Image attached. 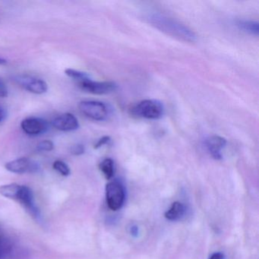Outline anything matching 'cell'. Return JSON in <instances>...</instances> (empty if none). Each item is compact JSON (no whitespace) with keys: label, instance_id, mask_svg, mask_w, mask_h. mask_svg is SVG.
Segmentation results:
<instances>
[{"label":"cell","instance_id":"e0dca14e","mask_svg":"<svg viewBox=\"0 0 259 259\" xmlns=\"http://www.w3.org/2000/svg\"><path fill=\"white\" fill-rule=\"evenodd\" d=\"M53 167L55 170H57V172H60L61 175L64 176V177H68V176L70 175V168L65 162L62 161V160H56L53 164Z\"/></svg>","mask_w":259,"mask_h":259},{"label":"cell","instance_id":"3957f363","mask_svg":"<svg viewBox=\"0 0 259 259\" xmlns=\"http://www.w3.org/2000/svg\"><path fill=\"white\" fill-rule=\"evenodd\" d=\"M78 108L86 117L95 121L106 120L110 113L107 104L101 101H81L78 104Z\"/></svg>","mask_w":259,"mask_h":259},{"label":"cell","instance_id":"9a60e30c","mask_svg":"<svg viewBox=\"0 0 259 259\" xmlns=\"http://www.w3.org/2000/svg\"><path fill=\"white\" fill-rule=\"evenodd\" d=\"M65 74L69 78L75 79L78 82L84 81V80L89 79L90 78V75L86 72H81V71L75 70L72 69H66L65 70Z\"/></svg>","mask_w":259,"mask_h":259},{"label":"cell","instance_id":"7402d4cb","mask_svg":"<svg viewBox=\"0 0 259 259\" xmlns=\"http://www.w3.org/2000/svg\"><path fill=\"white\" fill-rule=\"evenodd\" d=\"M208 259H224V254L221 252H215L212 254Z\"/></svg>","mask_w":259,"mask_h":259},{"label":"cell","instance_id":"9c48e42d","mask_svg":"<svg viewBox=\"0 0 259 259\" xmlns=\"http://www.w3.org/2000/svg\"><path fill=\"white\" fill-rule=\"evenodd\" d=\"M6 169L14 174L36 172L40 169L38 163L28 157H21L6 163Z\"/></svg>","mask_w":259,"mask_h":259},{"label":"cell","instance_id":"5bb4252c","mask_svg":"<svg viewBox=\"0 0 259 259\" xmlns=\"http://www.w3.org/2000/svg\"><path fill=\"white\" fill-rule=\"evenodd\" d=\"M100 169L107 180L113 178L115 172L114 162L112 159L107 158L103 160L99 165Z\"/></svg>","mask_w":259,"mask_h":259},{"label":"cell","instance_id":"2e32d148","mask_svg":"<svg viewBox=\"0 0 259 259\" xmlns=\"http://www.w3.org/2000/svg\"><path fill=\"white\" fill-rule=\"evenodd\" d=\"M13 245L7 238L0 236V259L4 258L11 252Z\"/></svg>","mask_w":259,"mask_h":259},{"label":"cell","instance_id":"7c38bea8","mask_svg":"<svg viewBox=\"0 0 259 259\" xmlns=\"http://www.w3.org/2000/svg\"><path fill=\"white\" fill-rule=\"evenodd\" d=\"M185 210L186 208L184 204L179 201H176L172 203L171 207L166 210L165 213V218L169 221H177L184 215Z\"/></svg>","mask_w":259,"mask_h":259},{"label":"cell","instance_id":"d6986e66","mask_svg":"<svg viewBox=\"0 0 259 259\" xmlns=\"http://www.w3.org/2000/svg\"><path fill=\"white\" fill-rule=\"evenodd\" d=\"M84 151H85V148H84V145H81V144H76V145H74L73 146L71 147L70 151L73 155H81V154H84Z\"/></svg>","mask_w":259,"mask_h":259},{"label":"cell","instance_id":"7a4b0ae2","mask_svg":"<svg viewBox=\"0 0 259 259\" xmlns=\"http://www.w3.org/2000/svg\"><path fill=\"white\" fill-rule=\"evenodd\" d=\"M165 109L160 101L154 99H147L135 106L133 112L139 117L148 119H160L164 114Z\"/></svg>","mask_w":259,"mask_h":259},{"label":"cell","instance_id":"30bf717a","mask_svg":"<svg viewBox=\"0 0 259 259\" xmlns=\"http://www.w3.org/2000/svg\"><path fill=\"white\" fill-rule=\"evenodd\" d=\"M53 126L62 132H72L79 128L78 119L70 113L60 115L53 120Z\"/></svg>","mask_w":259,"mask_h":259},{"label":"cell","instance_id":"4fadbf2b","mask_svg":"<svg viewBox=\"0 0 259 259\" xmlns=\"http://www.w3.org/2000/svg\"><path fill=\"white\" fill-rule=\"evenodd\" d=\"M258 22L252 20H239L236 22L239 29L251 35H258Z\"/></svg>","mask_w":259,"mask_h":259},{"label":"cell","instance_id":"44dd1931","mask_svg":"<svg viewBox=\"0 0 259 259\" xmlns=\"http://www.w3.org/2000/svg\"><path fill=\"white\" fill-rule=\"evenodd\" d=\"M110 142V136H104V137L101 138V139H100L98 141V142L95 144V147H94V148H95V149H98V148H101V147L107 145V144L109 143Z\"/></svg>","mask_w":259,"mask_h":259},{"label":"cell","instance_id":"8fae6325","mask_svg":"<svg viewBox=\"0 0 259 259\" xmlns=\"http://www.w3.org/2000/svg\"><path fill=\"white\" fill-rule=\"evenodd\" d=\"M227 145V140L219 136H212L204 141V145L210 155L217 160L222 158L221 151Z\"/></svg>","mask_w":259,"mask_h":259},{"label":"cell","instance_id":"277c9868","mask_svg":"<svg viewBox=\"0 0 259 259\" xmlns=\"http://www.w3.org/2000/svg\"><path fill=\"white\" fill-rule=\"evenodd\" d=\"M106 200L111 210H117L122 207L125 201V189L122 183L113 180L106 186Z\"/></svg>","mask_w":259,"mask_h":259},{"label":"cell","instance_id":"603a6c76","mask_svg":"<svg viewBox=\"0 0 259 259\" xmlns=\"http://www.w3.org/2000/svg\"><path fill=\"white\" fill-rule=\"evenodd\" d=\"M6 116H7L6 110L2 107H0V122H3L5 119Z\"/></svg>","mask_w":259,"mask_h":259},{"label":"cell","instance_id":"5b68a950","mask_svg":"<svg viewBox=\"0 0 259 259\" xmlns=\"http://www.w3.org/2000/svg\"><path fill=\"white\" fill-rule=\"evenodd\" d=\"M13 80L25 90L35 95H43L48 90V84L46 81L31 75H15Z\"/></svg>","mask_w":259,"mask_h":259},{"label":"cell","instance_id":"ffe728a7","mask_svg":"<svg viewBox=\"0 0 259 259\" xmlns=\"http://www.w3.org/2000/svg\"><path fill=\"white\" fill-rule=\"evenodd\" d=\"M8 96V89L7 84L2 78H0V98H6Z\"/></svg>","mask_w":259,"mask_h":259},{"label":"cell","instance_id":"8992f818","mask_svg":"<svg viewBox=\"0 0 259 259\" xmlns=\"http://www.w3.org/2000/svg\"><path fill=\"white\" fill-rule=\"evenodd\" d=\"M78 84L81 90L96 95H107L117 89V84L113 81H95L91 78Z\"/></svg>","mask_w":259,"mask_h":259},{"label":"cell","instance_id":"52a82bcc","mask_svg":"<svg viewBox=\"0 0 259 259\" xmlns=\"http://www.w3.org/2000/svg\"><path fill=\"white\" fill-rule=\"evenodd\" d=\"M13 200L19 201L34 218H38L40 216L39 210L34 203L32 191L28 186L19 185L17 193Z\"/></svg>","mask_w":259,"mask_h":259},{"label":"cell","instance_id":"6da1fadb","mask_svg":"<svg viewBox=\"0 0 259 259\" xmlns=\"http://www.w3.org/2000/svg\"><path fill=\"white\" fill-rule=\"evenodd\" d=\"M150 24L167 35L185 42L196 41L197 36L190 28L172 18L160 13H154L148 16Z\"/></svg>","mask_w":259,"mask_h":259},{"label":"cell","instance_id":"ac0fdd59","mask_svg":"<svg viewBox=\"0 0 259 259\" xmlns=\"http://www.w3.org/2000/svg\"><path fill=\"white\" fill-rule=\"evenodd\" d=\"M54 148V142L51 140L42 141L37 145V150L38 151H51Z\"/></svg>","mask_w":259,"mask_h":259},{"label":"cell","instance_id":"cb8c5ba5","mask_svg":"<svg viewBox=\"0 0 259 259\" xmlns=\"http://www.w3.org/2000/svg\"><path fill=\"white\" fill-rule=\"evenodd\" d=\"M7 61L4 58H0V65H5L7 64Z\"/></svg>","mask_w":259,"mask_h":259},{"label":"cell","instance_id":"ba28073f","mask_svg":"<svg viewBox=\"0 0 259 259\" xmlns=\"http://www.w3.org/2000/svg\"><path fill=\"white\" fill-rule=\"evenodd\" d=\"M21 127L28 136H38L49 130V124L42 118L30 116L22 121Z\"/></svg>","mask_w":259,"mask_h":259}]
</instances>
